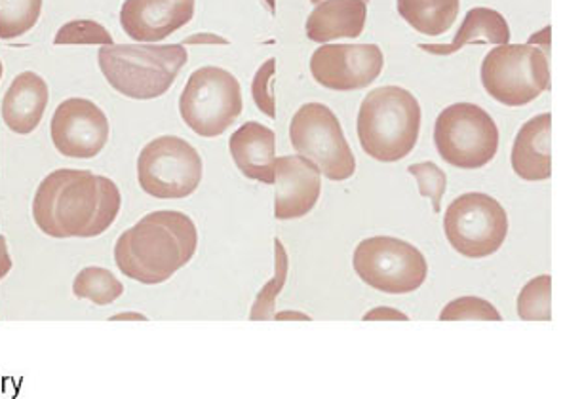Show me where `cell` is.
I'll return each instance as SVG.
<instances>
[{
	"instance_id": "cell-1",
	"label": "cell",
	"mask_w": 563,
	"mask_h": 399,
	"mask_svg": "<svg viewBox=\"0 0 563 399\" xmlns=\"http://www.w3.org/2000/svg\"><path fill=\"white\" fill-rule=\"evenodd\" d=\"M122 197L109 177L90 169H56L33 200L36 226L52 239H96L119 218Z\"/></svg>"
},
{
	"instance_id": "cell-2",
	"label": "cell",
	"mask_w": 563,
	"mask_h": 399,
	"mask_svg": "<svg viewBox=\"0 0 563 399\" xmlns=\"http://www.w3.org/2000/svg\"><path fill=\"white\" fill-rule=\"evenodd\" d=\"M198 247L192 219L181 211H155L120 234L114 263L130 280L158 286L189 265Z\"/></svg>"
},
{
	"instance_id": "cell-3",
	"label": "cell",
	"mask_w": 563,
	"mask_h": 399,
	"mask_svg": "<svg viewBox=\"0 0 563 399\" xmlns=\"http://www.w3.org/2000/svg\"><path fill=\"white\" fill-rule=\"evenodd\" d=\"M356 130L367 156L385 164L401 160L419 141L421 106L400 86H380L362 101Z\"/></svg>"
},
{
	"instance_id": "cell-4",
	"label": "cell",
	"mask_w": 563,
	"mask_h": 399,
	"mask_svg": "<svg viewBox=\"0 0 563 399\" xmlns=\"http://www.w3.org/2000/svg\"><path fill=\"white\" fill-rule=\"evenodd\" d=\"M189 59L184 44H111L99 48V69L107 82L126 98L156 99L176 82Z\"/></svg>"
},
{
	"instance_id": "cell-5",
	"label": "cell",
	"mask_w": 563,
	"mask_h": 399,
	"mask_svg": "<svg viewBox=\"0 0 563 399\" xmlns=\"http://www.w3.org/2000/svg\"><path fill=\"white\" fill-rule=\"evenodd\" d=\"M482 85L495 101L523 107L550 88L549 57L533 44H503L484 57Z\"/></svg>"
},
{
	"instance_id": "cell-6",
	"label": "cell",
	"mask_w": 563,
	"mask_h": 399,
	"mask_svg": "<svg viewBox=\"0 0 563 399\" xmlns=\"http://www.w3.org/2000/svg\"><path fill=\"white\" fill-rule=\"evenodd\" d=\"M244 109L240 82L221 67H200L190 75L179 98V114L200 137H219Z\"/></svg>"
},
{
	"instance_id": "cell-7",
	"label": "cell",
	"mask_w": 563,
	"mask_h": 399,
	"mask_svg": "<svg viewBox=\"0 0 563 399\" xmlns=\"http://www.w3.org/2000/svg\"><path fill=\"white\" fill-rule=\"evenodd\" d=\"M434 145L453 168H484L497 155L499 128L482 107L455 103L438 114Z\"/></svg>"
},
{
	"instance_id": "cell-8",
	"label": "cell",
	"mask_w": 563,
	"mask_h": 399,
	"mask_svg": "<svg viewBox=\"0 0 563 399\" xmlns=\"http://www.w3.org/2000/svg\"><path fill=\"white\" fill-rule=\"evenodd\" d=\"M352 266L366 286L387 295L413 293L429 276L427 259L416 245L393 236H374L360 242Z\"/></svg>"
},
{
	"instance_id": "cell-9",
	"label": "cell",
	"mask_w": 563,
	"mask_h": 399,
	"mask_svg": "<svg viewBox=\"0 0 563 399\" xmlns=\"http://www.w3.org/2000/svg\"><path fill=\"white\" fill-rule=\"evenodd\" d=\"M289 140L297 155L314 162L330 181H346L354 176L356 158L341 122L324 103L299 107L289 124Z\"/></svg>"
},
{
	"instance_id": "cell-10",
	"label": "cell",
	"mask_w": 563,
	"mask_h": 399,
	"mask_svg": "<svg viewBox=\"0 0 563 399\" xmlns=\"http://www.w3.org/2000/svg\"><path fill=\"white\" fill-rule=\"evenodd\" d=\"M205 166L190 143L163 135L147 143L137 158V181L143 192L158 200H179L198 189Z\"/></svg>"
},
{
	"instance_id": "cell-11",
	"label": "cell",
	"mask_w": 563,
	"mask_h": 399,
	"mask_svg": "<svg viewBox=\"0 0 563 399\" xmlns=\"http://www.w3.org/2000/svg\"><path fill=\"white\" fill-rule=\"evenodd\" d=\"M444 231L459 255L466 259H486L499 252L507 240V211L489 195L466 192L445 210Z\"/></svg>"
},
{
	"instance_id": "cell-12",
	"label": "cell",
	"mask_w": 563,
	"mask_h": 399,
	"mask_svg": "<svg viewBox=\"0 0 563 399\" xmlns=\"http://www.w3.org/2000/svg\"><path fill=\"white\" fill-rule=\"evenodd\" d=\"M385 56L375 44H325L310 57L318 85L333 91L364 90L380 77Z\"/></svg>"
},
{
	"instance_id": "cell-13",
	"label": "cell",
	"mask_w": 563,
	"mask_h": 399,
	"mask_svg": "<svg viewBox=\"0 0 563 399\" xmlns=\"http://www.w3.org/2000/svg\"><path fill=\"white\" fill-rule=\"evenodd\" d=\"M109 132L106 112L85 98L65 99L49 124L54 147L69 158L98 156L106 148Z\"/></svg>"
},
{
	"instance_id": "cell-14",
	"label": "cell",
	"mask_w": 563,
	"mask_h": 399,
	"mask_svg": "<svg viewBox=\"0 0 563 399\" xmlns=\"http://www.w3.org/2000/svg\"><path fill=\"white\" fill-rule=\"evenodd\" d=\"M195 15V0H124L120 25L137 43H161Z\"/></svg>"
},
{
	"instance_id": "cell-15",
	"label": "cell",
	"mask_w": 563,
	"mask_h": 399,
	"mask_svg": "<svg viewBox=\"0 0 563 399\" xmlns=\"http://www.w3.org/2000/svg\"><path fill=\"white\" fill-rule=\"evenodd\" d=\"M276 208L275 218L280 221L301 219L314 210L322 179L314 162L301 155L275 158Z\"/></svg>"
},
{
	"instance_id": "cell-16",
	"label": "cell",
	"mask_w": 563,
	"mask_h": 399,
	"mask_svg": "<svg viewBox=\"0 0 563 399\" xmlns=\"http://www.w3.org/2000/svg\"><path fill=\"white\" fill-rule=\"evenodd\" d=\"M231 156L242 176L275 185L276 135L260 122H246L231 135Z\"/></svg>"
},
{
	"instance_id": "cell-17",
	"label": "cell",
	"mask_w": 563,
	"mask_h": 399,
	"mask_svg": "<svg viewBox=\"0 0 563 399\" xmlns=\"http://www.w3.org/2000/svg\"><path fill=\"white\" fill-rule=\"evenodd\" d=\"M552 114L542 112L528 120L516 135L512 169L523 181H547L552 177Z\"/></svg>"
},
{
	"instance_id": "cell-18",
	"label": "cell",
	"mask_w": 563,
	"mask_h": 399,
	"mask_svg": "<svg viewBox=\"0 0 563 399\" xmlns=\"http://www.w3.org/2000/svg\"><path fill=\"white\" fill-rule=\"evenodd\" d=\"M48 85L33 70H25L12 80L2 99V119L20 135L35 132L48 107Z\"/></svg>"
},
{
	"instance_id": "cell-19",
	"label": "cell",
	"mask_w": 563,
	"mask_h": 399,
	"mask_svg": "<svg viewBox=\"0 0 563 399\" xmlns=\"http://www.w3.org/2000/svg\"><path fill=\"white\" fill-rule=\"evenodd\" d=\"M366 20L367 2L364 0H322L307 20V36L318 44L358 38Z\"/></svg>"
},
{
	"instance_id": "cell-20",
	"label": "cell",
	"mask_w": 563,
	"mask_h": 399,
	"mask_svg": "<svg viewBox=\"0 0 563 399\" xmlns=\"http://www.w3.org/2000/svg\"><path fill=\"white\" fill-rule=\"evenodd\" d=\"M503 44L510 43V27L505 15L492 8H472L465 15V22L450 44H419V48L434 56H451L466 44Z\"/></svg>"
},
{
	"instance_id": "cell-21",
	"label": "cell",
	"mask_w": 563,
	"mask_h": 399,
	"mask_svg": "<svg viewBox=\"0 0 563 399\" xmlns=\"http://www.w3.org/2000/svg\"><path fill=\"white\" fill-rule=\"evenodd\" d=\"M459 0H398V14L421 35H444L457 20Z\"/></svg>"
},
{
	"instance_id": "cell-22",
	"label": "cell",
	"mask_w": 563,
	"mask_h": 399,
	"mask_svg": "<svg viewBox=\"0 0 563 399\" xmlns=\"http://www.w3.org/2000/svg\"><path fill=\"white\" fill-rule=\"evenodd\" d=\"M124 293V286L111 270L101 266H86L73 281V295L77 299L92 301L98 307L113 304Z\"/></svg>"
},
{
	"instance_id": "cell-23",
	"label": "cell",
	"mask_w": 563,
	"mask_h": 399,
	"mask_svg": "<svg viewBox=\"0 0 563 399\" xmlns=\"http://www.w3.org/2000/svg\"><path fill=\"white\" fill-rule=\"evenodd\" d=\"M518 315L526 322H550L552 320V278L550 274L537 276L528 281L518 295Z\"/></svg>"
},
{
	"instance_id": "cell-24",
	"label": "cell",
	"mask_w": 563,
	"mask_h": 399,
	"mask_svg": "<svg viewBox=\"0 0 563 399\" xmlns=\"http://www.w3.org/2000/svg\"><path fill=\"white\" fill-rule=\"evenodd\" d=\"M43 0H0V38L10 41L35 27Z\"/></svg>"
},
{
	"instance_id": "cell-25",
	"label": "cell",
	"mask_w": 563,
	"mask_h": 399,
	"mask_svg": "<svg viewBox=\"0 0 563 399\" xmlns=\"http://www.w3.org/2000/svg\"><path fill=\"white\" fill-rule=\"evenodd\" d=\"M275 250V278L263 286L257 299H255L252 312H250V320H254V322H257V320H275L276 299L286 286V280H288V253L284 250L280 239H276Z\"/></svg>"
},
{
	"instance_id": "cell-26",
	"label": "cell",
	"mask_w": 563,
	"mask_h": 399,
	"mask_svg": "<svg viewBox=\"0 0 563 399\" xmlns=\"http://www.w3.org/2000/svg\"><path fill=\"white\" fill-rule=\"evenodd\" d=\"M409 176L416 177L417 187L422 198H429L434 213H440V203L448 190V176L434 162H421L408 168Z\"/></svg>"
},
{
	"instance_id": "cell-27",
	"label": "cell",
	"mask_w": 563,
	"mask_h": 399,
	"mask_svg": "<svg viewBox=\"0 0 563 399\" xmlns=\"http://www.w3.org/2000/svg\"><path fill=\"white\" fill-rule=\"evenodd\" d=\"M54 43L57 46H67V44L111 46L114 41L111 33L101 23L92 22V20H77V22L65 23L64 27L57 31Z\"/></svg>"
},
{
	"instance_id": "cell-28",
	"label": "cell",
	"mask_w": 563,
	"mask_h": 399,
	"mask_svg": "<svg viewBox=\"0 0 563 399\" xmlns=\"http://www.w3.org/2000/svg\"><path fill=\"white\" fill-rule=\"evenodd\" d=\"M442 322H457V320H489V322H500L499 310L493 307L492 302L479 297H459L451 301L442 312H440Z\"/></svg>"
},
{
	"instance_id": "cell-29",
	"label": "cell",
	"mask_w": 563,
	"mask_h": 399,
	"mask_svg": "<svg viewBox=\"0 0 563 399\" xmlns=\"http://www.w3.org/2000/svg\"><path fill=\"white\" fill-rule=\"evenodd\" d=\"M275 70L276 59H267L265 65L255 73L254 85H252L255 106L260 107V111L265 112L268 119H276L275 96L271 91V80L275 77Z\"/></svg>"
},
{
	"instance_id": "cell-30",
	"label": "cell",
	"mask_w": 563,
	"mask_h": 399,
	"mask_svg": "<svg viewBox=\"0 0 563 399\" xmlns=\"http://www.w3.org/2000/svg\"><path fill=\"white\" fill-rule=\"evenodd\" d=\"M364 320L366 322H375V320H385V322H393V320H398V322H408V315L400 312V310L390 309V307H377V309L369 310L366 315H364Z\"/></svg>"
},
{
	"instance_id": "cell-31",
	"label": "cell",
	"mask_w": 563,
	"mask_h": 399,
	"mask_svg": "<svg viewBox=\"0 0 563 399\" xmlns=\"http://www.w3.org/2000/svg\"><path fill=\"white\" fill-rule=\"evenodd\" d=\"M10 270H12V257L8 253L7 239L0 234V280H4Z\"/></svg>"
},
{
	"instance_id": "cell-32",
	"label": "cell",
	"mask_w": 563,
	"mask_h": 399,
	"mask_svg": "<svg viewBox=\"0 0 563 399\" xmlns=\"http://www.w3.org/2000/svg\"><path fill=\"white\" fill-rule=\"evenodd\" d=\"M225 44V38H221V36L210 35V33H202V35H192L185 41L184 46L187 44Z\"/></svg>"
},
{
	"instance_id": "cell-33",
	"label": "cell",
	"mask_w": 563,
	"mask_h": 399,
	"mask_svg": "<svg viewBox=\"0 0 563 399\" xmlns=\"http://www.w3.org/2000/svg\"><path fill=\"white\" fill-rule=\"evenodd\" d=\"M275 320H280V322H284V320H303V322H310V315L303 314V312H289V310H286V312L275 314Z\"/></svg>"
},
{
	"instance_id": "cell-34",
	"label": "cell",
	"mask_w": 563,
	"mask_h": 399,
	"mask_svg": "<svg viewBox=\"0 0 563 399\" xmlns=\"http://www.w3.org/2000/svg\"><path fill=\"white\" fill-rule=\"evenodd\" d=\"M120 320H140V322H147V315L137 314V312H122L111 318V322H120Z\"/></svg>"
},
{
	"instance_id": "cell-35",
	"label": "cell",
	"mask_w": 563,
	"mask_h": 399,
	"mask_svg": "<svg viewBox=\"0 0 563 399\" xmlns=\"http://www.w3.org/2000/svg\"><path fill=\"white\" fill-rule=\"evenodd\" d=\"M539 41H541L542 46H544V48H549V46H550V27L542 29L541 35H539V36H531V38H529V44H536V43H539Z\"/></svg>"
},
{
	"instance_id": "cell-36",
	"label": "cell",
	"mask_w": 563,
	"mask_h": 399,
	"mask_svg": "<svg viewBox=\"0 0 563 399\" xmlns=\"http://www.w3.org/2000/svg\"><path fill=\"white\" fill-rule=\"evenodd\" d=\"M314 7H317L318 2H322V0H310ZM364 2H367V0H364Z\"/></svg>"
},
{
	"instance_id": "cell-37",
	"label": "cell",
	"mask_w": 563,
	"mask_h": 399,
	"mask_svg": "<svg viewBox=\"0 0 563 399\" xmlns=\"http://www.w3.org/2000/svg\"><path fill=\"white\" fill-rule=\"evenodd\" d=\"M2 70H4V67H2V62H0V78H2Z\"/></svg>"
}]
</instances>
